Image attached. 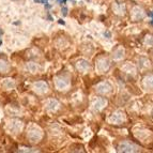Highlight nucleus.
<instances>
[{"instance_id": "obj_1", "label": "nucleus", "mask_w": 153, "mask_h": 153, "mask_svg": "<svg viewBox=\"0 0 153 153\" xmlns=\"http://www.w3.org/2000/svg\"><path fill=\"white\" fill-rule=\"evenodd\" d=\"M62 14H63V16L68 15V9H66L65 7H63V8H62Z\"/></svg>"}, {"instance_id": "obj_2", "label": "nucleus", "mask_w": 153, "mask_h": 153, "mask_svg": "<svg viewBox=\"0 0 153 153\" xmlns=\"http://www.w3.org/2000/svg\"><path fill=\"white\" fill-rule=\"evenodd\" d=\"M149 15H150L151 17H152V21H151V24H152V25H153V12H151L150 14H149Z\"/></svg>"}, {"instance_id": "obj_3", "label": "nucleus", "mask_w": 153, "mask_h": 153, "mask_svg": "<svg viewBox=\"0 0 153 153\" xmlns=\"http://www.w3.org/2000/svg\"><path fill=\"white\" fill-rule=\"evenodd\" d=\"M58 23H59V24H62V25H64V24H65V23H64L63 21H62V19H60V21H59Z\"/></svg>"}, {"instance_id": "obj_4", "label": "nucleus", "mask_w": 153, "mask_h": 153, "mask_svg": "<svg viewBox=\"0 0 153 153\" xmlns=\"http://www.w3.org/2000/svg\"><path fill=\"white\" fill-rule=\"evenodd\" d=\"M34 2H36V3H41V2H42V0H34Z\"/></svg>"}, {"instance_id": "obj_5", "label": "nucleus", "mask_w": 153, "mask_h": 153, "mask_svg": "<svg viewBox=\"0 0 153 153\" xmlns=\"http://www.w3.org/2000/svg\"><path fill=\"white\" fill-rule=\"evenodd\" d=\"M57 2H58L59 4H62V0H57Z\"/></svg>"}, {"instance_id": "obj_6", "label": "nucleus", "mask_w": 153, "mask_h": 153, "mask_svg": "<svg viewBox=\"0 0 153 153\" xmlns=\"http://www.w3.org/2000/svg\"><path fill=\"white\" fill-rule=\"evenodd\" d=\"M66 1H68V0H62V3H65Z\"/></svg>"}, {"instance_id": "obj_7", "label": "nucleus", "mask_w": 153, "mask_h": 153, "mask_svg": "<svg viewBox=\"0 0 153 153\" xmlns=\"http://www.w3.org/2000/svg\"><path fill=\"white\" fill-rule=\"evenodd\" d=\"M1 34H2V30L0 29V36H1Z\"/></svg>"}]
</instances>
